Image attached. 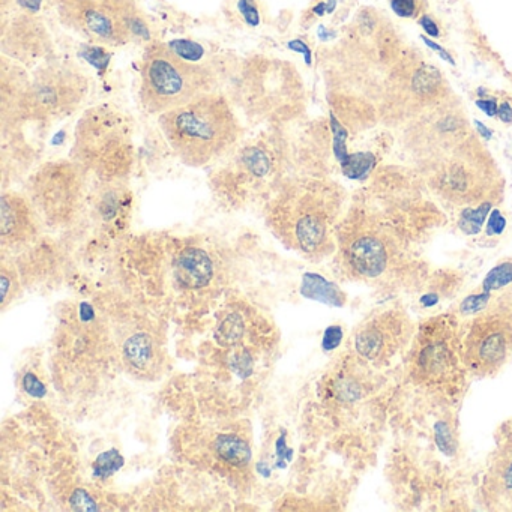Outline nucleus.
Masks as SVG:
<instances>
[{
	"instance_id": "1",
	"label": "nucleus",
	"mask_w": 512,
	"mask_h": 512,
	"mask_svg": "<svg viewBox=\"0 0 512 512\" xmlns=\"http://www.w3.org/2000/svg\"><path fill=\"white\" fill-rule=\"evenodd\" d=\"M434 142L419 160V172L436 196L457 206L496 202L502 179L493 158L467 133L466 119L443 113L434 122Z\"/></svg>"
},
{
	"instance_id": "2",
	"label": "nucleus",
	"mask_w": 512,
	"mask_h": 512,
	"mask_svg": "<svg viewBox=\"0 0 512 512\" xmlns=\"http://www.w3.org/2000/svg\"><path fill=\"white\" fill-rule=\"evenodd\" d=\"M343 200V191L334 182L289 179L269 203V226L284 244L310 259H320L334 250L335 224Z\"/></svg>"
},
{
	"instance_id": "3",
	"label": "nucleus",
	"mask_w": 512,
	"mask_h": 512,
	"mask_svg": "<svg viewBox=\"0 0 512 512\" xmlns=\"http://www.w3.org/2000/svg\"><path fill=\"white\" fill-rule=\"evenodd\" d=\"M236 110L224 92H211L158 116V127L182 163L208 166L229 157L244 140Z\"/></svg>"
},
{
	"instance_id": "4",
	"label": "nucleus",
	"mask_w": 512,
	"mask_h": 512,
	"mask_svg": "<svg viewBox=\"0 0 512 512\" xmlns=\"http://www.w3.org/2000/svg\"><path fill=\"white\" fill-rule=\"evenodd\" d=\"M230 97L248 122L286 127L299 121L307 107L304 80L295 65L269 55L241 59L229 80Z\"/></svg>"
},
{
	"instance_id": "5",
	"label": "nucleus",
	"mask_w": 512,
	"mask_h": 512,
	"mask_svg": "<svg viewBox=\"0 0 512 512\" xmlns=\"http://www.w3.org/2000/svg\"><path fill=\"white\" fill-rule=\"evenodd\" d=\"M236 65L223 58L191 59L176 53L169 43L154 41L146 47L140 65L139 101L148 115L160 116L202 95L221 92Z\"/></svg>"
},
{
	"instance_id": "6",
	"label": "nucleus",
	"mask_w": 512,
	"mask_h": 512,
	"mask_svg": "<svg viewBox=\"0 0 512 512\" xmlns=\"http://www.w3.org/2000/svg\"><path fill=\"white\" fill-rule=\"evenodd\" d=\"M134 122L109 104L85 110L77 121L71 160L86 173L121 178L134 163Z\"/></svg>"
},
{
	"instance_id": "7",
	"label": "nucleus",
	"mask_w": 512,
	"mask_h": 512,
	"mask_svg": "<svg viewBox=\"0 0 512 512\" xmlns=\"http://www.w3.org/2000/svg\"><path fill=\"white\" fill-rule=\"evenodd\" d=\"M341 265L350 277L388 281L403 269V242L368 208H353L335 230Z\"/></svg>"
},
{
	"instance_id": "8",
	"label": "nucleus",
	"mask_w": 512,
	"mask_h": 512,
	"mask_svg": "<svg viewBox=\"0 0 512 512\" xmlns=\"http://www.w3.org/2000/svg\"><path fill=\"white\" fill-rule=\"evenodd\" d=\"M467 370L457 319L449 314L425 320L412 338L407 373L419 388L455 392Z\"/></svg>"
},
{
	"instance_id": "9",
	"label": "nucleus",
	"mask_w": 512,
	"mask_h": 512,
	"mask_svg": "<svg viewBox=\"0 0 512 512\" xmlns=\"http://www.w3.org/2000/svg\"><path fill=\"white\" fill-rule=\"evenodd\" d=\"M59 23L94 46L124 47L151 40L136 0H52Z\"/></svg>"
},
{
	"instance_id": "10",
	"label": "nucleus",
	"mask_w": 512,
	"mask_h": 512,
	"mask_svg": "<svg viewBox=\"0 0 512 512\" xmlns=\"http://www.w3.org/2000/svg\"><path fill=\"white\" fill-rule=\"evenodd\" d=\"M88 94L89 79L82 68L73 62L50 59L31 74L16 125L49 128L74 115Z\"/></svg>"
},
{
	"instance_id": "11",
	"label": "nucleus",
	"mask_w": 512,
	"mask_h": 512,
	"mask_svg": "<svg viewBox=\"0 0 512 512\" xmlns=\"http://www.w3.org/2000/svg\"><path fill=\"white\" fill-rule=\"evenodd\" d=\"M467 371L479 377L499 373L512 358V289L502 290L475 314L463 338Z\"/></svg>"
},
{
	"instance_id": "12",
	"label": "nucleus",
	"mask_w": 512,
	"mask_h": 512,
	"mask_svg": "<svg viewBox=\"0 0 512 512\" xmlns=\"http://www.w3.org/2000/svg\"><path fill=\"white\" fill-rule=\"evenodd\" d=\"M85 170L73 160L49 161L29 179L35 211L50 226H65L76 217L85 188Z\"/></svg>"
},
{
	"instance_id": "13",
	"label": "nucleus",
	"mask_w": 512,
	"mask_h": 512,
	"mask_svg": "<svg viewBox=\"0 0 512 512\" xmlns=\"http://www.w3.org/2000/svg\"><path fill=\"white\" fill-rule=\"evenodd\" d=\"M0 49L2 55L28 70L56 58L55 44L46 23L37 13L22 7L10 10L2 5Z\"/></svg>"
},
{
	"instance_id": "14",
	"label": "nucleus",
	"mask_w": 512,
	"mask_h": 512,
	"mask_svg": "<svg viewBox=\"0 0 512 512\" xmlns=\"http://www.w3.org/2000/svg\"><path fill=\"white\" fill-rule=\"evenodd\" d=\"M415 335L406 311L389 308L368 319L355 334V350L368 364L388 365Z\"/></svg>"
},
{
	"instance_id": "15",
	"label": "nucleus",
	"mask_w": 512,
	"mask_h": 512,
	"mask_svg": "<svg viewBox=\"0 0 512 512\" xmlns=\"http://www.w3.org/2000/svg\"><path fill=\"white\" fill-rule=\"evenodd\" d=\"M490 509H512V419L497 431L496 446L488 463L481 490Z\"/></svg>"
},
{
	"instance_id": "16",
	"label": "nucleus",
	"mask_w": 512,
	"mask_h": 512,
	"mask_svg": "<svg viewBox=\"0 0 512 512\" xmlns=\"http://www.w3.org/2000/svg\"><path fill=\"white\" fill-rule=\"evenodd\" d=\"M34 205L16 193H5L0 206V236L4 245H20L37 235Z\"/></svg>"
},
{
	"instance_id": "17",
	"label": "nucleus",
	"mask_w": 512,
	"mask_h": 512,
	"mask_svg": "<svg viewBox=\"0 0 512 512\" xmlns=\"http://www.w3.org/2000/svg\"><path fill=\"white\" fill-rule=\"evenodd\" d=\"M175 277L185 289H203L214 277V263L202 248H185L176 257Z\"/></svg>"
},
{
	"instance_id": "18",
	"label": "nucleus",
	"mask_w": 512,
	"mask_h": 512,
	"mask_svg": "<svg viewBox=\"0 0 512 512\" xmlns=\"http://www.w3.org/2000/svg\"><path fill=\"white\" fill-rule=\"evenodd\" d=\"M301 295L307 299H313V301L334 305V307H343L346 302V296L341 292L340 287L317 274L304 275Z\"/></svg>"
},
{
	"instance_id": "19",
	"label": "nucleus",
	"mask_w": 512,
	"mask_h": 512,
	"mask_svg": "<svg viewBox=\"0 0 512 512\" xmlns=\"http://www.w3.org/2000/svg\"><path fill=\"white\" fill-rule=\"evenodd\" d=\"M215 452L224 463L241 467L250 463L251 448L241 437L233 434H220L215 440Z\"/></svg>"
},
{
	"instance_id": "20",
	"label": "nucleus",
	"mask_w": 512,
	"mask_h": 512,
	"mask_svg": "<svg viewBox=\"0 0 512 512\" xmlns=\"http://www.w3.org/2000/svg\"><path fill=\"white\" fill-rule=\"evenodd\" d=\"M493 202H484L481 205L466 206L458 218V229L467 236H475L481 232L488 215L493 211Z\"/></svg>"
},
{
	"instance_id": "21",
	"label": "nucleus",
	"mask_w": 512,
	"mask_h": 512,
	"mask_svg": "<svg viewBox=\"0 0 512 512\" xmlns=\"http://www.w3.org/2000/svg\"><path fill=\"white\" fill-rule=\"evenodd\" d=\"M344 176L352 181H365L376 167V157L370 152H356L349 154L340 163Z\"/></svg>"
},
{
	"instance_id": "22",
	"label": "nucleus",
	"mask_w": 512,
	"mask_h": 512,
	"mask_svg": "<svg viewBox=\"0 0 512 512\" xmlns=\"http://www.w3.org/2000/svg\"><path fill=\"white\" fill-rule=\"evenodd\" d=\"M154 344L145 334H137L128 338L124 346L125 358L136 368H145L151 362Z\"/></svg>"
},
{
	"instance_id": "23",
	"label": "nucleus",
	"mask_w": 512,
	"mask_h": 512,
	"mask_svg": "<svg viewBox=\"0 0 512 512\" xmlns=\"http://www.w3.org/2000/svg\"><path fill=\"white\" fill-rule=\"evenodd\" d=\"M509 287H512V260H503L485 275L481 289L482 292L493 295L494 292H502Z\"/></svg>"
},
{
	"instance_id": "24",
	"label": "nucleus",
	"mask_w": 512,
	"mask_h": 512,
	"mask_svg": "<svg viewBox=\"0 0 512 512\" xmlns=\"http://www.w3.org/2000/svg\"><path fill=\"white\" fill-rule=\"evenodd\" d=\"M244 335V320L239 314L227 316L215 332V340L223 347L235 346Z\"/></svg>"
},
{
	"instance_id": "25",
	"label": "nucleus",
	"mask_w": 512,
	"mask_h": 512,
	"mask_svg": "<svg viewBox=\"0 0 512 512\" xmlns=\"http://www.w3.org/2000/svg\"><path fill=\"white\" fill-rule=\"evenodd\" d=\"M124 463L121 452L110 449V451L98 455L94 463V473L100 478H107V476H112L113 473L118 472L124 466Z\"/></svg>"
},
{
	"instance_id": "26",
	"label": "nucleus",
	"mask_w": 512,
	"mask_h": 512,
	"mask_svg": "<svg viewBox=\"0 0 512 512\" xmlns=\"http://www.w3.org/2000/svg\"><path fill=\"white\" fill-rule=\"evenodd\" d=\"M491 299H493V295L491 293L482 292L475 293V295L467 296L460 305V311L463 314H478L479 311L484 310L488 304H490Z\"/></svg>"
},
{
	"instance_id": "27",
	"label": "nucleus",
	"mask_w": 512,
	"mask_h": 512,
	"mask_svg": "<svg viewBox=\"0 0 512 512\" xmlns=\"http://www.w3.org/2000/svg\"><path fill=\"white\" fill-rule=\"evenodd\" d=\"M436 442L440 451L445 454L451 455L454 452L455 442L452 439L451 428L445 422L436 425Z\"/></svg>"
},
{
	"instance_id": "28",
	"label": "nucleus",
	"mask_w": 512,
	"mask_h": 512,
	"mask_svg": "<svg viewBox=\"0 0 512 512\" xmlns=\"http://www.w3.org/2000/svg\"><path fill=\"white\" fill-rule=\"evenodd\" d=\"M238 10L242 19L250 26H257L260 23V14L257 10L256 0H238Z\"/></svg>"
},
{
	"instance_id": "29",
	"label": "nucleus",
	"mask_w": 512,
	"mask_h": 512,
	"mask_svg": "<svg viewBox=\"0 0 512 512\" xmlns=\"http://www.w3.org/2000/svg\"><path fill=\"white\" fill-rule=\"evenodd\" d=\"M71 508L76 511H98L97 503L85 490H76L71 496Z\"/></svg>"
},
{
	"instance_id": "30",
	"label": "nucleus",
	"mask_w": 512,
	"mask_h": 512,
	"mask_svg": "<svg viewBox=\"0 0 512 512\" xmlns=\"http://www.w3.org/2000/svg\"><path fill=\"white\" fill-rule=\"evenodd\" d=\"M506 229V218L503 217L502 212L499 209L494 208L493 211L488 215L487 226H485V235L487 236H499L505 232Z\"/></svg>"
},
{
	"instance_id": "31",
	"label": "nucleus",
	"mask_w": 512,
	"mask_h": 512,
	"mask_svg": "<svg viewBox=\"0 0 512 512\" xmlns=\"http://www.w3.org/2000/svg\"><path fill=\"white\" fill-rule=\"evenodd\" d=\"M391 10L401 19H412L418 13V0H391Z\"/></svg>"
},
{
	"instance_id": "32",
	"label": "nucleus",
	"mask_w": 512,
	"mask_h": 512,
	"mask_svg": "<svg viewBox=\"0 0 512 512\" xmlns=\"http://www.w3.org/2000/svg\"><path fill=\"white\" fill-rule=\"evenodd\" d=\"M23 388L29 395L35 398H43L47 394L46 386L34 373H28L23 377Z\"/></svg>"
},
{
	"instance_id": "33",
	"label": "nucleus",
	"mask_w": 512,
	"mask_h": 512,
	"mask_svg": "<svg viewBox=\"0 0 512 512\" xmlns=\"http://www.w3.org/2000/svg\"><path fill=\"white\" fill-rule=\"evenodd\" d=\"M341 340H343V329L340 326H329L323 335V349L334 350L340 346Z\"/></svg>"
},
{
	"instance_id": "34",
	"label": "nucleus",
	"mask_w": 512,
	"mask_h": 512,
	"mask_svg": "<svg viewBox=\"0 0 512 512\" xmlns=\"http://www.w3.org/2000/svg\"><path fill=\"white\" fill-rule=\"evenodd\" d=\"M475 106L478 107L484 115H487L488 118H496L497 109H499L496 98H481V100L475 101Z\"/></svg>"
},
{
	"instance_id": "35",
	"label": "nucleus",
	"mask_w": 512,
	"mask_h": 512,
	"mask_svg": "<svg viewBox=\"0 0 512 512\" xmlns=\"http://www.w3.org/2000/svg\"><path fill=\"white\" fill-rule=\"evenodd\" d=\"M422 43L425 44V46L428 47V49L433 50V52H436L437 55H439L440 59H443V61L448 62V64H451L452 67H455V61L454 58H452L451 53L448 52V50L443 49L442 46H439V44L434 43L433 40H430V38L425 37V35H421Z\"/></svg>"
},
{
	"instance_id": "36",
	"label": "nucleus",
	"mask_w": 512,
	"mask_h": 512,
	"mask_svg": "<svg viewBox=\"0 0 512 512\" xmlns=\"http://www.w3.org/2000/svg\"><path fill=\"white\" fill-rule=\"evenodd\" d=\"M419 26L424 29V32L428 35V37L439 38V26L436 25V22H434L430 16H422L421 20H419Z\"/></svg>"
},
{
	"instance_id": "37",
	"label": "nucleus",
	"mask_w": 512,
	"mask_h": 512,
	"mask_svg": "<svg viewBox=\"0 0 512 512\" xmlns=\"http://www.w3.org/2000/svg\"><path fill=\"white\" fill-rule=\"evenodd\" d=\"M497 119H499L502 124H512V106L508 101H503L500 104L499 109H497Z\"/></svg>"
},
{
	"instance_id": "38",
	"label": "nucleus",
	"mask_w": 512,
	"mask_h": 512,
	"mask_svg": "<svg viewBox=\"0 0 512 512\" xmlns=\"http://www.w3.org/2000/svg\"><path fill=\"white\" fill-rule=\"evenodd\" d=\"M286 437L281 436L280 439L277 440V445H275V449H277V455L280 458H284V460H290L292 458V449L287 448L286 445Z\"/></svg>"
},
{
	"instance_id": "39",
	"label": "nucleus",
	"mask_w": 512,
	"mask_h": 512,
	"mask_svg": "<svg viewBox=\"0 0 512 512\" xmlns=\"http://www.w3.org/2000/svg\"><path fill=\"white\" fill-rule=\"evenodd\" d=\"M290 49L296 50V52L304 53L305 59H307L308 64H311V50L308 49L307 44L302 43V41L296 40L292 41L289 44Z\"/></svg>"
},
{
	"instance_id": "40",
	"label": "nucleus",
	"mask_w": 512,
	"mask_h": 512,
	"mask_svg": "<svg viewBox=\"0 0 512 512\" xmlns=\"http://www.w3.org/2000/svg\"><path fill=\"white\" fill-rule=\"evenodd\" d=\"M473 124H475L476 133H478V136H481L482 139L490 140L491 137H493V130L488 128L487 125L482 124V122L478 121V119H475Z\"/></svg>"
},
{
	"instance_id": "41",
	"label": "nucleus",
	"mask_w": 512,
	"mask_h": 512,
	"mask_svg": "<svg viewBox=\"0 0 512 512\" xmlns=\"http://www.w3.org/2000/svg\"><path fill=\"white\" fill-rule=\"evenodd\" d=\"M0 283H2V302H7L8 290H10L11 281L8 277L7 271H2V277H0Z\"/></svg>"
}]
</instances>
